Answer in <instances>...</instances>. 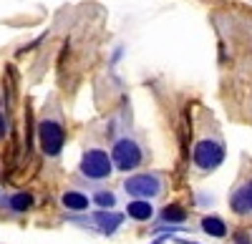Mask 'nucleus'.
<instances>
[{"label":"nucleus","instance_id":"nucleus-1","mask_svg":"<svg viewBox=\"0 0 252 244\" xmlns=\"http://www.w3.org/2000/svg\"><path fill=\"white\" fill-rule=\"evenodd\" d=\"M38 136H40V149L48 156H56L63 149V141H66V134H63L61 124H56V121H43L38 129Z\"/></svg>","mask_w":252,"mask_h":244},{"label":"nucleus","instance_id":"nucleus-2","mask_svg":"<svg viewBox=\"0 0 252 244\" xmlns=\"http://www.w3.org/2000/svg\"><path fill=\"white\" fill-rule=\"evenodd\" d=\"M139 161H141V151L139 146L134 144L131 138H121L116 141V146H114V164L121 169V171H131L139 166Z\"/></svg>","mask_w":252,"mask_h":244},{"label":"nucleus","instance_id":"nucleus-3","mask_svg":"<svg viewBox=\"0 0 252 244\" xmlns=\"http://www.w3.org/2000/svg\"><path fill=\"white\" fill-rule=\"evenodd\" d=\"M222 159H224V149L217 141H199L194 149V164L199 169H215L222 164Z\"/></svg>","mask_w":252,"mask_h":244},{"label":"nucleus","instance_id":"nucleus-4","mask_svg":"<svg viewBox=\"0 0 252 244\" xmlns=\"http://www.w3.org/2000/svg\"><path fill=\"white\" fill-rule=\"evenodd\" d=\"M81 171L86 174L89 179H103V176H109V174H111V159L103 154V151L94 149V151H89L86 156H83V161H81Z\"/></svg>","mask_w":252,"mask_h":244},{"label":"nucleus","instance_id":"nucleus-5","mask_svg":"<svg viewBox=\"0 0 252 244\" xmlns=\"http://www.w3.org/2000/svg\"><path fill=\"white\" fill-rule=\"evenodd\" d=\"M126 191L134 194V196H157L159 194V179L157 176H149V174H139V176H131L126 181Z\"/></svg>","mask_w":252,"mask_h":244},{"label":"nucleus","instance_id":"nucleus-6","mask_svg":"<svg viewBox=\"0 0 252 244\" xmlns=\"http://www.w3.org/2000/svg\"><path fill=\"white\" fill-rule=\"evenodd\" d=\"M94 221L98 224V229H101L103 234H114L116 227L124 221V217H121V214H114V212H98V214L94 217Z\"/></svg>","mask_w":252,"mask_h":244},{"label":"nucleus","instance_id":"nucleus-7","mask_svg":"<svg viewBox=\"0 0 252 244\" xmlns=\"http://www.w3.org/2000/svg\"><path fill=\"white\" fill-rule=\"evenodd\" d=\"M63 207H68L73 212H81V209L89 207V196L78 194V191H66V194H63Z\"/></svg>","mask_w":252,"mask_h":244},{"label":"nucleus","instance_id":"nucleus-8","mask_svg":"<svg viewBox=\"0 0 252 244\" xmlns=\"http://www.w3.org/2000/svg\"><path fill=\"white\" fill-rule=\"evenodd\" d=\"M202 229L207 234H212V237H224L227 234V227H224V221L220 217H204L202 219Z\"/></svg>","mask_w":252,"mask_h":244},{"label":"nucleus","instance_id":"nucleus-9","mask_svg":"<svg viewBox=\"0 0 252 244\" xmlns=\"http://www.w3.org/2000/svg\"><path fill=\"white\" fill-rule=\"evenodd\" d=\"M126 212H129L131 219H139V221H144V219L152 217V207L146 204V201H131V204L126 207Z\"/></svg>","mask_w":252,"mask_h":244},{"label":"nucleus","instance_id":"nucleus-10","mask_svg":"<svg viewBox=\"0 0 252 244\" xmlns=\"http://www.w3.org/2000/svg\"><path fill=\"white\" fill-rule=\"evenodd\" d=\"M161 219H164V221H174V224H179V221L187 219V212H184L182 207L172 204V207H166V209L161 212Z\"/></svg>","mask_w":252,"mask_h":244},{"label":"nucleus","instance_id":"nucleus-11","mask_svg":"<svg viewBox=\"0 0 252 244\" xmlns=\"http://www.w3.org/2000/svg\"><path fill=\"white\" fill-rule=\"evenodd\" d=\"M10 207L15 209V212H26V209H31L33 207V196L31 194H15L13 199H10Z\"/></svg>","mask_w":252,"mask_h":244},{"label":"nucleus","instance_id":"nucleus-12","mask_svg":"<svg viewBox=\"0 0 252 244\" xmlns=\"http://www.w3.org/2000/svg\"><path fill=\"white\" fill-rule=\"evenodd\" d=\"M96 204L103 207V209H111V207L116 204V199H114L111 191H98V194H96Z\"/></svg>","mask_w":252,"mask_h":244},{"label":"nucleus","instance_id":"nucleus-13","mask_svg":"<svg viewBox=\"0 0 252 244\" xmlns=\"http://www.w3.org/2000/svg\"><path fill=\"white\" fill-rule=\"evenodd\" d=\"M232 209H235V212H240V214L250 209V204H247V196H245V189L235 194V199H232Z\"/></svg>","mask_w":252,"mask_h":244},{"label":"nucleus","instance_id":"nucleus-14","mask_svg":"<svg viewBox=\"0 0 252 244\" xmlns=\"http://www.w3.org/2000/svg\"><path fill=\"white\" fill-rule=\"evenodd\" d=\"M245 196H247V204H250V209H252V184L245 187Z\"/></svg>","mask_w":252,"mask_h":244},{"label":"nucleus","instance_id":"nucleus-15","mask_svg":"<svg viewBox=\"0 0 252 244\" xmlns=\"http://www.w3.org/2000/svg\"><path fill=\"white\" fill-rule=\"evenodd\" d=\"M3 134H5V121H3V116H0V138H3Z\"/></svg>","mask_w":252,"mask_h":244},{"label":"nucleus","instance_id":"nucleus-16","mask_svg":"<svg viewBox=\"0 0 252 244\" xmlns=\"http://www.w3.org/2000/svg\"><path fill=\"white\" fill-rule=\"evenodd\" d=\"M240 244H250V242H242V239H240Z\"/></svg>","mask_w":252,"mask_h":244}]
</instances>
